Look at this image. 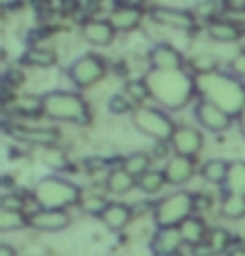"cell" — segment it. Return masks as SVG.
<instances>
[{"label": "cell", "instance_id": "6da1fadb", "mask_svg": "<svg viewBox=\"0 0 245 256\" xmlns=\"http://www.w3.org/2000/svg\"><path fill=\"white\" fill-rule=\"evenodd\" d=\"M146 86L155 98L171 109H181L193 92V84L180 70H153L146 77Z\"/></svg>", "mask_w": 245, "mask_h": 256}, {"label": "cell", "instance_id": "7a4b0ae2", "mask_svg": "<svg viewBox=\"0 0 245 256\" xmlns=\"http://www.w3.org/2000/svg\"><path fill=\"white\" fill-rule=\"evenodd\" d=\"M198 86L210 102L218 106L225 112L235 116L245 109V89L238 80L227 76L203 74L200 76Z\"/></svg>", "mask_w": 245, "mask_h": 256}, {"label": "cell", "instance_id": "3957f363", "mask_svg": "<svg viewBox=\"0 0 245 256\" xmlns=\"http://www.w3.org/2000/svg\"><path fill=\"white\" fill-rule=\"evenodd\" d=\"M34 198L42 210H64L81 201V191L73 182L49 176L37 184Z\"/></svg>", "mask_w": 245, "mask_h": 256}, {"label": "cell", "instance_id": "277c9868", "mask_svg": "<svg viewBox=\"0 0 245 256\" xmlns=\"http://www.w3.org/2000/svg\"><path fill=\"white\" fill-rule=\"evenodd\" d=\"M42 112L52 119L71 120V122L84 124L89 120V112L84 100L73 92H49L42 98Z\"/></svg>", "mask_w": 245, "mask_h": 256}, {"label": "cell", "instance_id": "5b68a950", "mask_svg": "<svg viewBox=\"0 0 245 256\" xmlns=\"http://www.w3.org/2000/svg\"><path fill=\"white\" fill-rule=\"evenodd\" d=\"M193 210V198L188 192L178 191L158 201L155 208V221L160 228H176L190 218V212Z\"/></svg>", "mask_w": 245, "mask_h": 256}, {"label": "cell", "instance_id": "8992f818", "mask_svg": "<svg viewBox=\"0 0 245 256\" xmlns=\"http://www.w3.org/2000/svg\"><path fill=\"white\" fill-rule=\"evenodd\" d=\"M133 124L136 126L141 132L148 134L150 138L158 139L160 142H165L171 139L173 132L176 131L171 119L161 110L151 108H139L133 114Z\"/></svg>", "mask_w": 245, "mask_h": 256}, {"label": "cell", "instance_id": "52a82bcc", "mask_svg": "<svg viewBox=\"0 0 245 256\" xmlns=\"http://www.w3.org/2000/svg\"><path fill=\"white\" fill-rule=\"evenodd\" d=\"M104 76V64L96 56H84L71 66L69 77L78 88H89Z\"/></svg>", "mask_w": 245, "mask_h": 256}, {"label": "cell", "instance_id": "ba28073f", "mask_svg": "<svg viewBox=\"0 0 245 256\" xmlns=\"http://www.w3.org/2000/svg\"><path fill=\"white\" fill-rule=\"evenodd\" d=\"M195 114L198 122L208 131H225L230 126V114H227L223 109H220L218 106H215L210 100H203V102L196 106Z\"/></svg>", "mask_w": 245, "mask_h": 256}, {"label": "cell", "instance_id": "9c48e42d", "mask_svg": "<svg viewBox=\"0 0 245 256\" xmlns=\"http://www.w3.org/2000/svg\"><path fill=\"white\" fill-rule=\"evenodd\" d=\"M170 141L178 156L191 158L200 151L201 144H203V138L193 128H178L173 132Z\"/></svg>", "mask_w": 245, "mask_h": 256}, {"label": "cell", "instance_id": "30bf717a", "mask_svg": "<svg viewBox=\"0 0 245 256\" xmlns=\"http://www.w3.org/2000/svg\"><path fill=\"white\" fill-rule=\"evenodd\" d=\"M29 224L42 231H59L69 224V214L64 210H39L29 214Z\"/></svg>", "mask_w": 245, "mask_h": 256}, {"label": "cell", "instance_id": "8fae6325", "mask_svg": "<svg viewBox=\"0 0 245 256\" xmlns=\"http://www.w3.org/2000/svg\"><path fill=\"white\" fill-rule=\"evenodd\" d=\"M11 136L17 141L36 144V146H54L57 142L56 129H24V128H12Z\"/></svg>", "mask_w": 245, "mask_h": 256}, {"label": "cell", "instance_id": "7c38bea8", "mask_svg": "<svg viewBox=\"0 0 245 256\" xmlns=\"http://www.w3.org/2000/svg\"><path fill=\"white\" fill-rule=\"evenodd\" d=\"M151 17H153V20H156L158 24L181 28V30H186V28H190L193 26V17H191V14L185 10H178V8L158 7L151 12Z\"/></svg>", "mask_w": 245, "mask_h": 256}, {"label": "cell", "instance_id": "4fadbf2b", "mask_svg": "<svg viewBox=\"0 0 245 256\" xmlns=\"http://www.w3.org/2000/svg\"><path fill=\"white\" fill-rule=\"evenodd\" d=\"M181 241L183 238L178 228H160V231L155 234L151 248L156 256H168L178 251Z\"/></svg>", "mask_w": 245, "mask_h": 256}, {"label": "cell", "instance_id": "5bb4252c", "mask_svg": "<svg viewBox=\"0 0 245 256\" xmlns=\"http://www.w3.org/2000/svg\"><path fill=\"white\" fill-rule=\"evenodd\" d=\"M165 176L166 181L171 182V184H185L193 176V162H191L190 158L176 154V158H171L168 161L165 168Z\"/></svg>", "mask_w": 245, "mask_h": 256}, {"label": "cell", "instance_id": "9a60e30c", "mask_svg": "<svg viewBox=\"0 0 245 256\" xmlns=\"http://www.w3.org/2000/svg\"><path fill=\"white\" fill-rule=\"evenodd\" d=\"M150 62L156 70H180L181 56L168 46H158L150 52Z\"/></svg>", "mask_w": 245, "mask_h": 256}, {"label": "cell", "instance_id": "2e32d148", "mask_svg": "<svg viewBox=\"0 0 245 256\" xmlns=\"http://www.w3.org/2000/svg\"><path fill=\"white\" fill-rule=\"evenodd\" d=\"M228 243H230L228 231L217 228L210 233V238L206 243H200L193 246V254L195 256H215L227 250Z\"/></svg>", "mask_w": 245, "mask_h": 256}, {"label": "cell", "instance_id": "e0dca14e", "mask_svg": "<svg viewBox=\"0 0 245 256\" xmlns=\"http://www.w3.org/2000/svg\"><path fill=\"white\" fill-rule=\"evenodd\" d=\"M131 208H128L126 204L121 202H109L106 206V210L101 212V218L106 223V226L113 231L123 230L128 224V221L131 220Z\"/></svg>", "mask_w": 245, "mask_h": 256}, {"label": "cell", "instance_id": "ac0fdd59", "mask_svg": "<svg viewBox=\"0 0 245 256\" xmlns=\"http://www.w3.org/2000/svg\"><path fill=\"white\" fill-rule=\"evenodd\" d=\"M83 34L86 40L94 46H108L114 37V27L109 22L98 20V22H88L83 27Z\"/></svg>", "mask_w": 245, "mask_h": 256}, {"label": "cell", "instance_id": "d6986e66", "mask_svg": "<svg viewBox=\"0 0 245 256\" xmlns=\"http://www.w3.org/2000/svg\"><path fill=\"white\" fill-rule=\"evenodd\" d=\"M141 20V12L134 7H123V8H118L111 14V18H109V24L118 28V30H123V32H128L134 28Z\"/></svg>", "mask_w": 245, "mask_h": 256}, {"label": "cell", "instance_id": "ffe728a7", "mask_svg": "<svg viewBox=\"0 0 245 256\" xmlns=\"http://www.w3.org/2000/svg\"><path fill=\"white\" fill-rule=\"evenodd\" d=\"M225 188H227L228 194L245 196V162H230L227 178H225Z\"/></svg>", "mask_w": 245, "mask_h": 256}, {"label": "cell", "instance_id": "44dd1931", "mask_svg": "<svg viewBox=\"0 0 245 256\" xmlns=\"http://www.w3.org/2000/svg\"><path fill=\"white\" fill-rule=\"evenodd\" d=\"M134 184H136V178L129 174L126 169H113L106 180V188L114 194H124Z\"/></svg>", "mask_w": 245, "mask_h": 256}, {"label": "cell", "instance_id": "7402d4cb", "mask_svg": "<svg viewBox=\"0 0 245 256\" xmlns=\"http://www.w3.org/2000/svg\"><path fill=\"white\" fill-rule=\"evenodd\" d=\"M180 233L183 241L190 244H200L203 243V236H205V224L203 221L198 218H188L180 224Z\"/></svg>", "mask_w": 245, "mask_h": 256}, {"label": "cell", "instance_id": "603a6c76", "mask_svg": "<svg viewBox=\"0 0 245 256\" xmlns=\"http://www.w3.org/2000/svg\"><path fill=\"white\" fill-rule=\"evenodd\" d=\"M208 34L210 37L215 38L218 42H233L240 37V27L230 22H212L208 26Z\"/></svg>", "mask_w": 245, "mask_h": 256}, {"label": "cell", "instance_id": "cb8c5ba5", "mask_svg": "<svg viewBox=\"0 0 245 256\" xmlns=\"http://www.w3.org/2000/svg\"><path fill=\"white\" fill-rule=\"evenodd\" d=\"M230 164L223 159H210L201 166V176L210 182H225Z\"/></svg>", "mask_w": 245, "mask_h": 256}, {"label": "cell", "instance_id": "d4e9b609", "mask_svg": "<svg viewBox=\"0 0 245 256\" xmlns=\"http://www.w3.org/2000/svg\"><path fill=\"white\" fill-rule=\"evenodd\" d=\"M138 186L148 194H155L163 188V184L166 182L165 171H146L145 174H141L136 180Z\"/></svg>", "mask_w": 245, "mask_h": 256}, {"label": "cell", "instance_id": "484cf974", "mask_svg": "<svg viewBox=\"0 0 245 256\" xmlns=\"http://www.w3.org/2000/svg\"><path fill=\"white\" fill-rule=\"evenodd\" d=\"M222 211L227 218L238 220L245 216V196L227 194L222 201Z\"/></svg>", "mask_w": 245, "mask_h": 256}, {"label": "cell", "instance_id": "4316f807", "mask_svg": "<svg viewBox=\"0 0 245 256\" xmlns=\"http://www.w3.org/2000/svg\"><path fill=\"white\" fill-rule=\"evenodd\" d=\"M26 224H29V216L24 214L22 211H0V230L2 231L21 230Z\"/></svg>", "mask_w": 245, "mask_h": 256}, {"label": "cell", "instance_id": "83f0119b", "mask_svg": "<svg viewBox=\"0 0 245 256\" xmlns=\"http://www.w3.org/2000/svg\"><path fill=\"white\" fill-rule=\"evenodd\" d=\"M56 54L49 49H31L24 54L22 60L27 62L31 66H39V67H49L56 64Z\"/></svg>", "mask_w": 245, "mask_h": 256}, {"label": "cell", "instance_id": "f1b7e54d", "mask_svg": "<svg viewBox=\"0 0 245 256\" xmlns=\"http://www.w3.org/2000/svg\"><path fill=\"white\" fill-rule=\"evenodd\" d=\"M150 168V159H148L146 154H141V152H136V154H131L129 158H126L123 161V169H126L131 176H134L138 180L141 174H145Z\"/></svg>", "mask_w": 245, "mask_h": 256}, {"label": "cell", "instance_id": "f546056e", "mask_svg": "<svg viewBox=\"0 0 245 256\" xmlns=\"http://www.w3.org/2000/svg\"><path fill=\"white\" fill-rule=\"evenodd\" d=\"M126 92L131 98L134 102H143L146 99V96L150 94V89H148L146 82L143 80H131L126 84Z\"/></svg>", "mask_w": 245, "mask_h": 256}, {"label": "cell", "instance_id": "4dcf8cb0", "mask_svg": "<svg viewBox=\"0 0 245 256\" xmlns=\"http://www.w3.org/2000/svg\"><path fill=\"white\" fill-rule=\"evenodd\" d=\"M19 110L27 116H37L42 112V99L41 98H34V96H26L19 100Z\"/></svg>", "mask_w": 245, "mask_h": 256}, {"label": "cell", "instance_id": "1f68e13d", "mask_svg": "<svg viewBox=\"0 0 245 256\" xmlns=\"http://www.w3.org/2000/svg\"><path fill=\"white\" fill-rule=\"evenodd\" d=\"M215 59L212 56H206V54H203V56H196L193 60H191V67L198 72L200 76H203V74H210L213 69H215Z\"/></svg>", "mask_w": 245, "mask_h": 256}, {"label": "cell", "instance_id": "d6a6232c", "mask_svg": "<svg viewBox=\"0 0 245 256\" xmlns=\"http://www.w3.org/2000/svg\"><path fill=\"white\" fill-rule=\"evenodd\" d=\"M81 206L84 208L88 212H103L104 210H106V206L109 204V202L106 200H103L101 196H89V198H84L83 201H79Z\"/></svg>", "mask_w": 245, "mask_h": 256}, {"label": "cell", "instance_id": "836d02e7", "mask_svg": "<svg viewBox=\"0 0 245 256\" xmlns=\"http://www.w3.org/2000/svg\"><path fill=\"white\" fill-rule=\"evenodd\" d=\"M44 161H46L47 166H51L54 169H64L67 166V161H66L64 154L59 152L57 149H51V151H47Z\"/></svg>", "mask_w": 245, "mask_h": 256}, {"label": "cell", "instance_id": "e575fe53", "mask_svg": "<svg viewBox=\"0 0 245 256\" xmlns=\"http://www.w3.org/2000/svg\"><path fill=\"white\" fill-rule=\"evenodd\" d=\"M109 109L113 110L114 114H124L129 110V102L121 96H114V98L109 100Z\"/></svg>", "mask_w": 245, "mask_h": 256}, {"label": "cell", "instance_id": "d590c367", "mask_svg": "<svg viewBox=\"0 0 245 256\" xmlns=\"http://www.w3.org/2000/svg\"><path fill=\"white\" fill-rule=\"evenodd\" d=\"M22 208H24L22 198H19V196H4L2 198V210L21 211Z\"/></svg>", "mask_w": 245, "mask_h": 256}, {"label": "cell", "instance_id": "8d00e7d4", "mask_svg": "<svg viewBox=\"0 0 245 256\" xmlns=\"http://www.w3.org/2000/svg\"><path fill=\"white\" fill-rule=\"evenodd\" d=\"M217 12V2L215 0H205L198 6V14L201 17H212Z\"/></svg>", "mask_w": 245, "mask_h": 256}, {"label": "cell", "instance_id": "74e56055", "mask_svg": "<svg viewBox=\"0 0 245 256\" xmlns=\"http://www.w3.org/2000/svg\"><path fill=\"white\" fill-rule=\"evenodd\" d=\"M232 69L237 76L245 77V50L235 56V59L232 60Z\"/></svg>", "mask_w": 245, "mask_h": 256}, {"label": "cell", "instance_id": "f35d334b", "mask_svg": "<svg viewBox=\"0 0 245 256\" xmlns=\"http://www.w3.org/2000/svg\"><path fill=\"white\" fill-rule=\"evenodd\" d=\"M193 206L195 210H206V208H210V198L208 196H196L193 198Z\"/></svg>", "mask_w": 245, "mask_h": 256}, {"label": "cell", "instance_id": "ab89813d", "mask_svg": "<svg viewBox=\"0 0 245 256\" xmlns=\"http://www.w3.org/2000/svg\"><path fill=\"white\" fill-rule=\"evenodd\" d=\"M22 72L21 70H17V69H11L9 70V74H7V80L9 82H12V86H16L19 84V82H22Z\"/></svg>", "mask_w": 245, "mask_h": 256}, {"label": "cell", "instance_id": "60d3db41", "mask_svg": "<svg viewBox=\"0 0 245 256\" xmlns=\"http://www.w3.org/2000/svg\"><path fill=\"white\" fill-rule=\"evenodd\" d=\"M150 208H151V202L141 201V202H136V204L131 208V211H133V214H143V212L148 211Z\"/></svg>", "mask_w": 245, "mask_h": 256}, {"label": "cell", "instance_id": "b9f144b4", "mask_svg": "<svg viewBox=\"0 0 245 256\" xmlns=\"http://www.w3.org/2000/svg\"><path fill=\"white\" fill-rule=\"evenodd\" d=\"M155 152H156V156H158V158L166 156V144H165V142H158V146H156V149H155Z\"/></svg>", "mask_w": 245, "mask_h": 256}, {"label": "cell", "instance_id": "7bdbcfd3", "mask_svg": "<svg viewBox=\"0 0 245 256\" xmlns=\"http://www.w3.org/2000/svg\"><path fill=\"white\" fill-rule=\"evenodd\" d=\"M0 256H16V253H14V250L11 248V246L2 244L0 246Z\"/></svg>", "mask_w": 245, "mask_h": 256}, {"label": "cell", "instance_id": "ee69618b", "mask_svg": "<svg viewBox=\"0 0 245 256\" xmlns=\"http://www.w3.org/2000/svg\"><path fill=\"white\" fill-rule=\"evenodd\" d=\"M227 256H245V250L242 248H237V250H232Z\"/></svg>", "mask_w": 245, "mask_h": 256}, {"label": "cell", "instance_id": "f6af8a7d", "mask_svg": "<svg viewBox=\"0 0 245 256\" xmlns=\"http://www.w3.org/2000/svg\"><path fill=\"white\" fill-rule=\"evenodd\" d=\"M240 126H242V132L245 134V109L242 110V118H240Z\"/></svg>", "mask_w": 245, "mask_h": 256}, {"label": "cell", "instance_id": "bcb514c9", "mask_svg": "<svg viewBox=\"0 0 245 256\" xmlns=\"http://www.w3.org/2000/svg\"><path fill=\"white\" fill-rule=\"evenodd\" d=\"M89 2H94V4H98V2H101V0H89Z\"/></svg>", "mask_w": 245, "mask_h": 256}, {"label": "cell", "instance_id": "7dc6e473", "mask_svg": "<svg viewBox=\"0 0 245 256\" xmlns=\"http://www.w3.org/2000/svg\"><path fill=\"white\" fill-rule=\"evenodd\" d=\"M242 30H245V22H243V28H242Z\"/></svg>", "mask_w": 245, "mask_h": 256}]
</instances>
